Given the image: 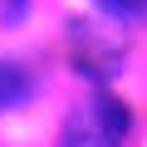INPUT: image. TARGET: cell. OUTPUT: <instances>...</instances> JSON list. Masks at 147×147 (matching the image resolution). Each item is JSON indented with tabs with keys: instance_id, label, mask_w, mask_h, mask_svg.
Listing matches in <instances>:
<instances>
[{
	"instance_id": "cell-3",
	"label": "cell",
	"mask_w": 147,
	"mask_h": 147,
	"mask_svg": "<svg viewBox=\"0 0 147 147\" xmlns=\"http://www.w3.org/2000/svg\"><path fill=\"white\" fill-rule=\"evenodd\" d=\"M98 5H103L113 20H127V15H137V10L147 5V0H98Z\"/></svg>"
},
{
	"instance_id": "cell-4",
	"label": "cell",
	"mask_w": 147,
	"mask_h": 147,
	"mask_svg": "<svg viewBox=\"0 0 147 147\" xmlns=\"http://www.w3.org/2000/svg\"><path fill=\"white\" fill-rule=\"evenodd\" d=\"M0 5H10V15H15V10H20V5H25V0H0Z\"/></svg>"
},
{
	"instance_id": "cell-2",
	"label": "cell",
	"mask_w": 147,
	"mask_h": 147,
	"mask_svg": "<svg viewBox=\"0 0 147 147\" xmlns=\"http://www.w3.org/2000/svg\"><path fill=\"white\" fill-rule=\"evenodd\" d=\"M59 147H118L98 123H93V113L88 108H79L69 123H64V137H59Z\"/></svg>"
},
{
	"instance_id": "cell-1",
	"label": "cell",
	"mask_w": 147,
	"mask_h": 147,
	"mask_svg": "<svg viewBox=\"0 0 147 147\" xmlns=\"http://www.w3.org/2000/svg\"><path fill=\"white\" fill-rule=\"evenodd\" d=\"M34 93V79H30V69L15 64V59H0V113H10L20 103H30Z\"/></svg>"
}]
</instances>
